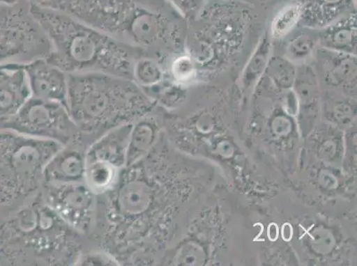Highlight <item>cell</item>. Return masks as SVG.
I'll return each mask as SVG.
<instances>
[{"mask_svg":"<svg viewBox=\"0 0 357 266\" xmlns=\"http://www.w3.org/2000/svg\"><path fill=\"white\" fill-rule=\"evenodd\" d=\"M29 265H70L81 254V235L45 203L40 191L21 212Z\"/></svg>","mask_w":357,"mask_h":266,"instance_id":"obj_4","label":"cell"},{"mask_svg":"<svg viewBox=\"0 0 357 266\" xmlns=\"http://www.w3.org/2000/svg\"><path fill=\"white\" fill-rule=\"evenodd\" d=\"M89 145L84 139L63 146L45 165L43 184L76 183L84 181L86 153Z\"/></svg>","mask_w":357,"mask_h":266,"instance_id":"obj_8","label":"cell"},{"mask_svg":"<svg viewBox=\"0 0 357 266\" xmlns=\"http://www.w3.org/2000/svg\"><path fill=\"white\" fill-rule=\"evenodd\" d=\"M301 15H303V2L300 0L285 6L272 21L271 38L273 40H282L290 35L300 24Z\"/></svg>","mask_w":357,"mask_h":266,"instance_id":"obj_16","label":"cell"},{"mask_svg":"<svg viewBox=\"0 0 357 266\" xmlns=\"http://www.w3.org/2000/svg\"><path fill=\"white\" fill-rule=\"evenodd\" d=\"M319 45L324 50L333 53L356 55V15L343 16L319 30Z\"/></svg>","mask_w":357,"mask_h":266,"instance_id":"obj_12","label":"cell"},{"mask_svg":"<svg viewBox=\"0 0 357 266\" xmlns=\"http://www.w3.org/2000/svg\"><path fill=\"white\" fill-rule=\"evenodd\" d=\"M303 27L321 30L337 19L355 13L356 0H300Z\"/></svg>","mask_w":357,"mask_h":266,"instance_id":"obj_11","label":"cell"},{"mask_svg":"<svg viewBox=\"0 0 357 266\" xmlns=\"http://www.w3.org/2000/svg\"><path fill=\"white\" fill-rule=\"evenodd\" d=\"M152 112L132 123L126 153V166L145 157L157 143L159 125L158 120L151 115Z\"/></svg>","mask_w":357,"mask_h":266,"instance_id":"obj_13","label":"cell"},{"mask_svg":"<svg viewBox=\"0 0 357 266\" xmlns=\"http://www.w3.org/2000/svg\"><path fill=\"white\" fill-rule=\"evenodd\" d=\"M51 44L47 59L68 75L105 73L132 79L142 51L77 20L63 12L31 2Z\"/></svg>","mask_w":357,"mask_h":266,"instance_id":"obj_2","label":"cell"},{"mask_svg":"<svg viewBox=\"0 0 357 266\" xmlns=\"http://www.w3.org/2000/svg\"><path fill=\"white\" fill-rule=\"evenodd\" d=\"M165 61L184 42V19L165 0H31Z\"/></svg>","mask_w":357,"mask_h":266,"instance_id":"obj_1","label":"cell"},{"mask_svg":"<svg viewBox=\"0 0 357 266\" xmlns=\"http://www.w3.org/2000/svg\"><path fill=\"white\" fill-rule=\"evenodd\" d=\"M31 96L67 107L68 74L47 58L24 65Z\"/></svg>","mask_w":357,"mask_h":266,"instance_id":"obj_7","label":"cell"},{"mask_svg":"<svg viewBox=\"0 0 357 266\" xmlns=\"http://www.w3.org/2000/svg\"><path fill=\"white\" fill-rule=\"evenodd\" d=\"M31 97L24 65L11 64L0 74V109L17 114Z\"/></svg>","mask_w":357,"mask_h":266,"instance_id":"obj_10","label":"cell"},{"mask_svg":"<svg viewBox=\"0 0 357 266\" xmlns=\"http://www.w3.org/2000/svg\"><path fill=\"white\" fill-rule=\"evenodd\" d=\"M319 30L303 27L295 32L287 45V58L291 63L303 61L312 54L319 45Z\"/></svg>","mask_w":357,"mask_h":266,"instance_id":"obj_15","label":"cell"},{"mask_svg":"<svg viewBox=\"0 0 357 266\" xmlns=\"http://www.w3.org/2000/svg\"><path fill=\"white\" fill-rule=\"evenodd\" d=\"M165 1L185 20L197 15L203 5L204 0H165Z\"/></svg>","mask_w":357,"mask_h":266,"instance_id":"obj_20","label":"cell"},{"mask_svg":"<svg viewBox=\"0 0 357 266\" xmlns=\"http://www.w3.org/2000/svg\"><path fill=\"white\" fill-rule=\"evenodd\" d=\"M267 69L269 76L277 86L289 88L295 83L296 70L294 63L287 57H273L269 60Z\"/></svg>","mask_w":357,"mask_h":266,"instance_id":"obj_18","label":"cell"},{"mask_svg":"<svg viewBox=\"0 0 357 266\" xmlns=\"http://www.w3.org/2000/svg\"><path fill=\"white\" fill-rule=\"evenodd\" d=\"M167 79L164 61L158 58L142 55L132 67V80L142 90L151 88Z\"/></svg>","mask_w":357,"mask_h":266,"instance_id":"obj_14","label":"cell"},{"mask_svg":"<svg viewBox=\"0 0 357 266\" xmlns=\"http://www.w3.org/2000/svg\"><path fill=\"white\" fill-rule=\"evenodd\" d=\"M77 265H120L114 256L102 251L81 253L76 262Z\"/></svg>","mask_w":357,"mask_h":266,"instance_id":"obj_19","label":"cell"},{"mask_svg":"<svg viewBox=\"0 0 357 266\" xmlns=\"http://www.w3.org/2000/svg\"><path fill=\"white\" fill-rule=\"evenodd\" d=\"M42 198L70 226L82 235H90L95 226L97 196L84 181L43 184Z\"/></svg>","mask_w":357,"mask_h":266,"instance_id":"obj_6","label":"cell"},{"mask_svg":"<svg viewBox=\"0 0 357 266\" xmlns=\"http://www.w3.org/2000/svg\"><path fill=\"white\" fill-rule=\"evenodd\" d=\"M15 127L20 134L63 146L83 139L66 106L33 96L15 114Z\"/></svg>","mask_w":357,"mask_h":266,"instance_id":"obj_5","label":"cell"},{"mask_svg":"<svg viewBox=\"0 0 357 266\" xmlns=\"http://www.w3.org/2000/svg\"><path fill=\"white\" fill-rule=\"evenodd\" d=\"M68 77V111L89 145L110 130L135 123L157 106L126 77L105 73Z\"/></svg>","mask_w":357,"mask_h":266,"instance_id":"obj_3","label":"cell"},{"mask_svg":"<svg viewBox=\"0 0 357 266\" xmlns=\"http://www.w3.org/2000/svg\"><path fill=\"white\" fill-rule=\"evenodd\" d=\"M132 123L110 130L96 139L86 149V161L98 162L122 171L126 166V153Z\"/></svg>","mask_w":357,"mask_h":266,"instance_id":"obj_9","label":"cell"},{"mask_svg":"<svg viewBox=\"0 0 357 266\" xmlns=\"http://www.w3.org/2000/svg\"><path fill=\"white\" fill-rule=\"evenodd\" d=\"M271 38L268 33L261 38L255 52L250 58L248 66L243 73V83L250 86L261 77L267 69L271 54Z\"/></svg>","mask_w":357,"mask_h":266,"instance_id":"obj_17","label":"cell"}]
</instances>
